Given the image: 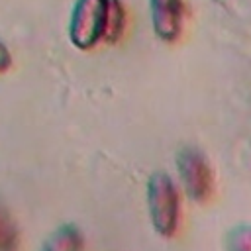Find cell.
Instances as JSON below:
<instances>
[{
    "instance_id": "obj_7",
    "label": "cell",
    "mask_w": 251,
    "mask_h": 251,
    "mask_svg": "<svg viewBox=\"0 0 251 251\" xmlns=\"http://www.w3.org/2000/svg\"><path fill=\"white\" fill-rule=\"evenodd\" d=\"M226 251H251V226H235L226 233Z\"/></svg>"
},
{
    "instance_id": "obj_6",
    "label": "cell",
    "mask_w": 251,
    "mask_h": 251,
    "mask_svg": "<svg viewBox=\"0 0 251 251\" xmlns=\"http://www.w3.org/2000/svg\"><path fill=\"white\" fill-rule=\"evenodd\" d=\"M20 233L10 212L0 204V251H18Z\"/></svg>"
},
{
    "instance_id": "obj_5",
    "label": "cell",
    "mask_w": 251,
    "mask_h": 251,
    "mask_svg": "<svg viewBox=\"0 0 251 251\" xmlns=\"http://www.w3.org/2000/svg\"><path fill=\"white\" fill-rule=\"evenodd\" d=\"M82 231L75 224H63L45 239L41 251H82Z\"/></svg>"
},
{
    "instance_id": "obj_1",
    "label": "cell",
    "mask_w": 251,
    "mask_h": 251,
    "mask_svg": "<svg viewBox=\"0 0 251 251\" xmlns=\"http://www.w3.org/2000/svg\"><path fill=\"white\" fill-rule=\"evenodd\" d=\"M112 0H76L69 22V39L76 49H94L106 39Z\"/></svg>"
},
{
    "instance_id": "obj_2",
    "label": "cell",
    "mask_w": 251,
    "mask_h": 251,
    "mask_svg": "<svg viewBox=\"0 0 251 251\" xmlns=\"http://www.w3.org/2000/svg\"><path fill=\"white\" fill-rule=\"evenodd\" d=\"M147 208L153 229L163 237H173L180 220V196L171 175L157 171L149 176Z\"/></svg>"
},
{
    "instance_id": "obj_8",
    "label": "cell",
    "mask_w": 251,
    "mask_h": 251,
    "mask_svg": "<svg viewBox=\"0 0 251 251\" xmlns=\"http://www.w3.org/2000/svg\"><path fill=\"white\" fill-rule=\"evenodd\" d=\"M124 25H126V12H124V6H122L120 0H112V8H110V27H108L106 39H108V41H116V39L122 35Z\"/></svg>"
},
{
    "instance_id": "obj_3",
    "label": "cell",
    "mask_w": 251,
    "mask_h": 251,
    "mask_svg": "<svg viewBox=\"0 0 251 251\" xmlns=\"http://www.w3.org/2000/svg\"><path fill=\"white\" fill-rule=\"evenodd\" d=\"M176 171L184 192L194 202H204L212 194L214 175L206 155L196 147H184L176 155Z\"/></svg>"
},
{
    "instance_id": "obj_4",
    "label": "cell",
    "mask_w": 251,
    "mask_h": 251,
    "mask_svg": "<svg viewBox=\"0 0 251 251\" xmlns=\"http://www.w3.org/2000/svg\"><path fill=\"white\" fill-rule=\"evenodd\" d=\"M153 31L163 41H175L182 31V0H149Z\"/></svg>"
},
{
    "instance_id": "obj_9",
    "label": "cell",
    "mask_w": 251,
    "mask_h": 251,
    "mask_svg": "<svg viewBox=\"0 0 251 251\" xmlns=\"http://www.w3.org/2000/svg\"><path fill=\"white\" fill-rule=\"evenodd\" d=\"M10 65H12V55H10L8 47H6V43H4V41H0V73L8 71V69H10Z\"/></svg>"
}]
</instances>
